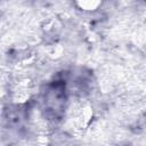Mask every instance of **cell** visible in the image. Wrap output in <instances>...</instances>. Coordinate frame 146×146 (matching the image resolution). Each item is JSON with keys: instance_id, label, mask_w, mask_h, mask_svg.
<instances>
[{"instance_id": "1", "label": "cell", "mask_w": 146, "mask_h": 146, "mask_svg": "<svg viewBox=\"0 0 146 146\" xmlns=\"http://www.w3.org/2000/svg\"><path fill=\"white\" fill-rule=\"evenodd\" d=\"M71 90L65 71L57 73L40 89L38 106L42 116L51 122H59L66 112Z\"/></svg>"}]
</instances>
